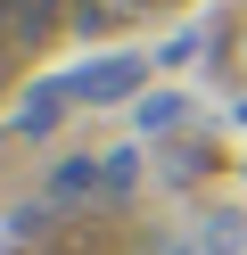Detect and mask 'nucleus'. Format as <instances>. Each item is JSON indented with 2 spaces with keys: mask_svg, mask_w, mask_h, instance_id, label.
<instances>
[{
  "mask_svg": "<svg viewBox=\"0 0 247 255\" xmlns=\"http://www.w3.org/2000/svg\"><path fill=\"white\" fill-rule=\"evenodd\" d=\"M8 17H16V0H0V25H8Z\"/></svg>",
  "mask_w": 247,
  "mask_h": 255,
  "instance_id": "nucleus-2",
  "label": "nucleus"
},
{
  "mask_svg": "<svg viewBox=\"0 0 247 255\" xmlns=\"http://www.w3.org/2000/svg\"><path fill=\"white\" fill-rule=\"evenodd\" d=\"M132 83H140V58H91V66L66 74V91H74V99H124Z\"/></svg>",
  "mask_w": 247,
  "mask_h": 255,
  "instance_id": "nucleus-1",
  "label": "nucleus"
}]
</instances>
